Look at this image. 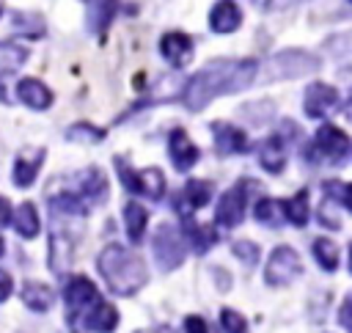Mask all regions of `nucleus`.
Returning a JSON list of instances; mask_svg holds the SVG:
<instances>
[{
	"label": "nucleus",
	"instance_id": "obj_1",
	"mask_svg": "<svg viewBox=\"0 0 352 333\" xmlns=\"http://www.w3.org/2000/svg\"><path fill=\"white\" fill-rule=\"evenodd\" d=\"M258 72V63L253 58H214L206 66H201L184 85V105L187 110L198 113L217 96L239 94L253 85Z\"/></svg>",
	"mask_w": 352,
	"mask_h": 333
},
{
	"label": "nucleus",
	"instance_id": "obj_2",
	"mask_svg": "<svg viewBox=\"0 0 352 333\" xmlns=\"http://www.w3.org/2000/svg\"><path fill=\"white\" fill-rule=\"evenodd\" d=\"M96 270L104 278L107 289L113 294H118V297H129V294L140 292L146 286V281H148L146 261L138 253H132V250H126V248H121L116 242L113 245H104L99 250Z\"/></svg>",
	"mask_w": 352,
	"mask_h": 333
},
{
	"label": "nucleus",
	"instance_id": "obj_3",
	"mask_svg": "<svg viewBox=\"0 0 352 333\" xmlns=\"http://www.w3.org/2000/svg\"><path fill=\"white\" fill-rule=\"evenodd\" d=\"M352 157V140L333 124H322L314 135V143H311V160H319V162H333V165H341Z\"/></svg>",
	"mask_w": 352,
	"mask_h": 333
},
{
	"label": "nucleus",
	"instance_id": "obj_4",
	"mask_svg": "<svg viewBox=\"0 0 352 333\" xmlns=\"http://www.w3.org/2000/svg\"><path fill=\"white\" fill-rule=\"evenodd\" d=\"M151 250H154L157 264H160L165 272H170V270H176V267H182V261H184V237L176 231V226L162 223V226H157V231H154Z\"/></svg>",
	"mask_w": 352,
	"mask_h": 333
},
{
	"label": "nucleus",
	"instance_id": "obj_5",
	"mask_svg": "<svg viewBox=\"0 0 352 333\" xmlns=\"http://www.w3.org/2000/svg\"><path fill=\"white\" fill-rule=\"evenodd\" d=\"M63 300H66V322H69V327H77L80 316H82L96 300H102V297H99V289L94 286V281H88L85 275H77V278H72V281L66 283Z\"/></svg>",
	"mask_w": 352,
	"mask_h": 333
},
{
	"label": "nucleus",
	"instance_id": "obj_6",
	"mask_svg": "<svg viewBox=\"0 0 352 333\" xmlns=\"http://www.w3.org/2000/svg\"><path fill=\"white\" fill-rule=\"evenodd\" d=\"M302 272V261H300V253L289 245H278L272 253H270V261L264 267V281L270 286H286L292 283L297 275Z\"/></svg>",
	"mask_w": 352,
	"mask_h": 333
},
{
	"label": "nucleus",
	"instance_id": "obj_7",
	"mask_svg": "<svg viewBox=\"0 0 352 333\" xmlns=\"http://www.w3.org/2000/svg\"><path fill=\"white\" fill-rule=\"evenodd\" d=\"M319 72V61L305 52V50H280L270 61V74L278 80H292V77H305Z\"/></svg>",
	"mask_w": 352,
	"mask_h": 333
},
{
	"label": "nucleus",
	"instance_id": "obj_8",
	"mask_svg": "<svg viewBox=\"0 0 352 333\" xmlns=\"http://www.w3.org/2000/svg\"><path fill=\"white\" fill-rule=\"evenodd\" d=\"M248 182H236L234 187H228L220 201H217V209H214V217L220 226L226 228H236L242 220H245V209H248V193H245Z\"/></svg>",
	"mask_w": 352,
	"mask_h": 333
},
{
	"label": "nucleus",
	"instance_id": "obj_9",
	"mask_svg": "<svg viewBox=\"0 0 352 333\" xmlns=\"http://www.w3.org/2000/svg\"><path fill=\"white\" fill-rule=\"evenodd\" d=\"M338 107V91L327 83H311L302 96V110L308 118H324Z\"/></svg>",
	"mask_w": 352,
	"mask_h": 333
},
{
	"label": "nucleus",
	"instance_id": "obj_10",
	"mask_svg": "<svg viewBox=\"0 0 352 333\" xmlns=\"http://www.w3.org/2000/svg\"><path fill=\"white\" fill-rule=\"evenodd\" d=\"M212 135H214V149H217V154H223V157L250 151V140H248L245 129H239V127L214 121V124H212Z\"/></svg>",
	"mask_w": 352,
	"mask_h": 333
},
{
	"label": "nucleus",
	"instance_id": "obj_11",
	"mask_svg": "<svg viewBox=\"0 0 352 333\" xmlns=\"http://www.w3.org/2000/svg\"><path fill=\"white\" fill-rule=\"evenodd\" d=\"M168 157H170V162H173V168L176 171H190L195 162H198V146L187 138V132L184 129H170V135H168Z\"/></svg>",
	"mask_w": 352,
	"mask_h": 333
},
{
	"label": "nucleus",
	"instance_id": "obj_12",
	"mask_svg": "<svg viewBox=\"0 0 352 333\" xmlns=\"http://www.w3.org/2000/svg\"><path fill=\"white\" fill-rule=\"evenodd\" d=\"M242 25V8L236 0H217L209 11V28L214 33H234Z\"/></svg>",
	"mask_w": 352,
	"mask_h": 333
},
{
	"label": "nucleus",
	"instance_id": "obj_13",
	"mask_svg": "<svg viewBox=\"0 0 352 333\" xmlns=\"http://www.w3.org/2000/svg\"><path fill=\"white\" fill-rule=\"evenodd\" d=\"M16 96L30 110H47L52 105V91L41 80H36V77H22L16 83Z\"/></svg>",
	"mask_w": 352,
	"mask_h": 333
},
{
	"label": "nucleus",
	"instance_id": "obj_14",
	"mask_svg": "<svg viewBox=\"0 0 352 333\" xmlns=\"http://www.w3.org/2000/svg\"><path fill=\"white\" fill-rule=\"evenodd\" d=\"M116 325H118V311L104 300H96L77 322V327H85V330H113Z\"/></svg>",
	"mask_w": 352,
	"mask_h": 333
},
{
	"label": "nucleus",
	"instance_id": "obj_15",
	"mask_svg": "<svg viewBox=\"0 0 352 333\" xmlns=\"http://www.w3.org/2000/svg\"><path fill=\"white\" fill-rule=\"evenodd\" d=\"M160 52L170 66H184L192 55V39L184 33H165L160 39Z\"/></svg>",
	"mask_w": 352,
	"mask_h": 333
},
{
	"label": "nucleus",
	"instance_id": "obj_16",
	"mask_svg": "<svg viewBox=\"0 0 352 333\" xmlns=\"http://www.w3.org/2000/svg\"><path fill=\"white\" fill-rule=\"evenodd\" d=\"M258 165L267 173H280L283 171V165H286V143H283V135L280 132L270 135L258 146Z\"/></svg>",
	"mask_w": 352,
	"mask_h": 333
},
{
	"label": "nucleus",
	"instance_id": "obj_17",
	"mask_svg": "<svg viewBox=\"0 0 352 333\" xmlns=\"http://www.w3.org/2000/svg\"><path fill=\"white\" fill-rule=\"evenodd\" d=\"M22 303H25L30 311L44 314V311L52 308V303H55V292H52L47 283H41V281H28V283L22 286Z\"/></svg>",
	"mask_w": 352,
	"mask_h": 333
},
{
	"label": "nucleus",
	"instance_id": "obj_18",
	"mask_svg": "<svg viewBox=\"0 0 352 333\" xmlns=\"http://www.w3.org/2000/svg\"><path fill=\"white\" fill-rule=\"evenodd\" d=\"M14 231L22 237V239H33L38 231H41V220H38V212H36V206L30 204V201H25V204H19L16 209H14Z\"/></svg>",
	"mask_w": 352,
	"mask_h": 333
},
{
	"label": "nucleus",
	"instance_id": "obj_19",
	"mask_svg": "<svg viewBox=\"0 0 352 333\" xmlns=\"http://www.w3.org/2000/svg\"><path fill=\"white\" fill-rule=\"evenodd\" d=\"M146 226H148V212L138 201H129L124 206V231H126V237H129L132 245H138L143 239Z\"/></svg>",
	"mask_w": 352,
	"mask_h": 333
},
{
	"label": "nucleus",
	"instance_id": "obj_20",
	"mask_svg": "<svg viewBox=\"0 0 352 333\" xmlns=\"http://www.w3.org/2000/svg\"><path fill=\"white\" fill-rule=\"evenodd\" d=\"M72 261V242L66 239V234L52 228V239H50V270L55 275H63L66 267Z\"/></svg>",
	"mask_w": 352,
	"mask_h": 333
},
{
	"label": "nucleus",
	"instance_id": "obj_21",
	"mask_svg": "<svg viewBox=\"0 0 352 333\" xmlns=\"http://www.w3.org/2000/svg\"><path fill=\"white\" fill-rule=\"evenodd\" d=\"M184 217V239L192 245V250H198V253H206L214 242H217V237H214V231L212 228H206V226H198L187 212L182 215Z\"/></svg>",
	"mask_w": 352,
	"mask_h": 333
},
{
	"label": "nucleus",
	"instance_id": "obj_22",
	"mask_svg": "<svg viewBox=\"0 0 352 333\" xmlns=\"http://www.w3.org/2000/svg\"><path fill=\"white\" fill-rule=\"evenodd\" d=\"M77 195H85V198H91L94 204H102V201L107 198V179H104V173H102L99 168H85Z\"/></svg>",
	"mask_w": 352,
	"mask_h": 333
},
{
	"label": "nucleus",
	"instance_id": "obj_23",
	"mask_svg": "<svg viewBox=\"0 0 352 333\" xmlns=\"http://www.w3.org/2000/svg\"><path fill=\"white\" fill-rule=\"evenodd\" d=\"M253 217L267 226V228H280L286 215H283V201H275V198H261L256 206H253Z\"/></svg>",
	"mask_w": 352,
	"mask_h": 333
},
{
	"label": "nucleus",
	"instance_id": "obj_24",
	"mask_svg": "<svg viewBox=\"0 0 352 333\" xmlns=\"http://www.w3.org/2000/svg\"><path fill=\"white\" fill-rule=\"evenodd\" d=\"M314 259H316V264L324 270V272H336L338 270V259H341V253H338V245L333 242V239H327V237H319V239H314Z\"/></svg>",
	"mask_w": 352,
	"mask_h": 333
},
{
	"label": "nucleus",
	"instance_id": "obj_25",
	"mask_svg": "<svg viewBox=\"0 0 352 333\" xmlns=\"http://www.w3.org/2000/svg\"><path fill=\"white\" fill-rule=\"evenodd\" d=\"M41 157H44V154L38 151V154H36V160H25L22 154L14 160V165H11V179H14V184H16V187H30V184L36 182Z\"/></svg>",
	"mask_w": 352,
	"mask_h": 333
},
{
	"label": "nucleus",
	"instance_id": "obj_26",
	"mask_svg": "<svg viewBox=\"0 0 352 333\" xmlns=\"http://www.w3.org/2000/svg\"><path fill=\"white\" fill-rule=\"evenodd\" d=\"M283 215H286V223L302 228V226L308 223V217H311V212H308V193L300 190L297 195L286 198V201H283Z\"/></svg>",
	"mask_w": 352,
	"mask_h": 333
},
{
	"label": "nucleus",
	"instance_id": "obj_27",
	"mask_svg": "<svg viewBox=\"0 0 352 333\" xmlns=\"http://www.w3.org/2000/svg\"><path fill=\"white\" fill-rule=\"evenodd\" d=\"M138 179H140V195H148L151 201H160L162 193H165V176L160 168H143L138 171Z\"/></svg>",
	"mask_w": 352,
	"mask_h": 333
},
{
	"label": "nucleus",
	"instance_id": "obj_28",
	"mask_svg": "<svg viewBox=\"0 0 352 333\" xmlns=\"http://www.w3.org/2000/svg\"><path fill=\"white\" fill-rule=\"evenodd\" d=\"M182 195H184V201H187L190 209H201V206H206L209 198H212V184L204 182V179H187Z\"/></svg>",
	"mask_w": 352,
	"mask_h": 333
},
{
	"label": "nucleus",
	"instance_id": "obj_29",
	"mask_svg": "<svg viewBox=\"0 0 352 333\" xmlns=\"http://www.w3.org/2000/svg\"><path fill=\"white\" fill-rule=\"evenodd\" d=\"M118 8H121L118 0H96V6H94V30L99 36H104V30L110 28V22L118 14Z\"/></svg>",
	"mask_w": 352,
	"mask_h": 333
},
{
	"label": "nucleus",
	"instance_id": "obj_30",
	"mask_svg": "<svg viewBox=\"0 0 352 333\" xmlns=\"http://www.w3.org/2000/svg\"><path fill=\"white\" fill-rule=\"evenodd\" d=\"M28 61V47L14 41H0V69H19Z\"/></svg>",
	"mask_w": 352,
	"mask_h": 333
},
{
	"label": "nucleus",
	"instance_id": "obj_31",
	"mask_svg": "<svg viewBox=\"0 0 352 333\" xmlns=\"http://www.w3.org/2000/svg\"><path fill=\"white\" fill-rule=\"evenodd\" d=\"M316 220L324 228H341V204L333 195H324V201L316 209Z\"/></svg>",
	"mask_w": 352,
	"mask_h": 333
},
{
	"label": "nucleus",
	"instance_id": "obj_32",
	"mask_svg": "<svg viewBox=\"0 0 352 333\" xmlns=\"http://www.w3.org/2000/svg\"><path fill=\"white\" fill-rule=\"evenodd\" d=\"M11 25L16 28V30H22V33H28V36H41L44 33V22H41V17L38 14H22V11H14L11 14Z\"/></svg>",
	"mask_w": 352,
	"mask_h": 333
},
{
	"label": "nucleus",
	"instance_id": "obj_33",
	"mask_svg": "<svg viewBox=\"0 0 352 333\" xmlns=\"http://www.w3.org/2000/svg\"><path fill=\"white\" fill-rule=\"evenodd\" d=\"M231 250H234V256H236L242 264H248V267H256V264H258V245H256L253 239H236V242L231 245Z\"/></svg>",
	"mask_w": 352,
	"mask_h": 333
},
{
	"label": "nucleus",
	"instance_id": "obj_34",
	"mask_svg": "<svg viewBox=\"0 0 352 333\" xmlns=\"http://www.w3.org/2000/svg\"><path fill=\"white\" fill-rule=\"evenodd\" d=\"M324 193L352 212V182H324Z\"/></svg>",
	"mask_w": 352,
	"mask_h": 333
},
{
	"label": "nucleus",
	"instance_id": "obj_35",
	"mask_svg": "<svg viewBox=\"0 0 352 333\" xmlns=\"http://www.w3.org/2000/svg\"><path fill=\"white\" fill-rule=\"evenodd\" d=\"M116 168H118V179H121V184L129 190V193H140V179H138V171H132V168H126V162L121 160V157H116Z\"/></svg>",
	"mask_w": 352,
	"mask_h": 333
},
{
	"label": "nucleus",
	"instance_id": "obj_36",
	"mask_svg": "<svg viewBox=\"0 0 352 333\" xmlns=\"http://www.w3.org/2000/svg\"><path fill=\"white\" fill-rule=\"evenodd\" d=\"M220 325H223V330H234V333L248 330V319L234 308H223L220 311Z\"/></svg>",
	"mask_w": 352,
	"mask_h": 333
},
{
	"label": "nucleus",
	"instance_id": "obj_37",
	"mask_svg": "<svg viewBox=\"0 0 352 333\" xmlns=\"http://www.w3.org/2000/svg\"><path fill=\"white\" fill-rule=\"evenodd\" d=\"M104 138L102 129H94L91 124H74L69 129V140H91V143H99Z\"/></svg>",
	"mask_w": 352,
	"mask_h": 333
},
{
	"label": "nucleus",
	"instance_id": "obj_38",
	"mask_svg": "<svg viewBox=\"0 0 352 333\" xmlns=\"http://www.w3.org/2000/svg\"><path fill=\"white\" fill-rule=\"evenodd\" d=\"M338 325L344 327V330H352V294L341 303V308H338Z\"/></svg>",
	"mask_w": 352,
	"mask_h": 333
},
{
	"label": "nucleus",
	"instance_id": "obj_39",
	"mask_svg": "<svg viewBox=\"0 0 352 333\" xmlns=\"http://www.w3.org/2000/svg\"><path fill=\"white\" fill-rule=\"evenodd\" d=\"M11 292H14V281L6 270H0V303H6L11 297Z\"/></svg>",
	"mask_w": 352,
	"mask_h": 333
},
{
	"label": "nucleus",
	"instance_id": "obj_40",
	"mask_svg": "<svg viewBox=\"0 0 352 333\" xmlns=\"http://www.w3.org/2000/svg\"><path fill=\"white\" fill-rule=\"evenodd\" d=\"M11 220H14V209H11L8 198H3V195H0V226H8Z\"/></svg>",
	"mask_w": 352,
	"mask_h": 333
},
{
	"label": "nucleus",
	"instance_id": "obj_41",
	"mask_svg": "<svg viewBox=\"0 0 352 333\" xmlns=\"http://www.w3.org/2000/svg\"><path fill=\"white\" fill-rule=\"evenodd\" d=\"M184 330H192V333H204L206 330V322L201 316H184Z\"/></svg>",
	"mask_w": 352,
	"mask_h": 333
},
{
	"label": "nucleus",
	"instance_id": "obj_42",
	"mask_svg": "<svg viewBox=\"0 0 352 333\" xmlns=\"http://www.w3.org/2000/svg\"><path fill=\"white\" fill-rule=\"evenodd\" d=\"M346 261H349V272H352V242H349V259Z\"/></svg>",
	"mask_w": 352,
	"mask_h": 333
},
{
	"label": "nucleus",
	"instance_id": "obj_43",
	"mask_svg": "<svg viewBox=\"0 0 352 333\" xmlns=\"http://www.w3.org/2000/svg\"><path fill=\"white\" fill-rule=\"evenodd\" d=\"M3 250H6V245H3V237H0V256H3Z\"/></svg>",
	"mask_w": 352,
	"mask_h": 333
},
{
	"label": "nucleus",
	"instance_id": "obj_44",
	"mask_svg": "<svg viewBox=\"0 0 352 333\" xmlns=\"http://www.w3.org/2000/svg\"><path fill=\"white\" fill-rule=\"evenodd\" d=\"M0 11H3V0H0Z\"/></svg>",
	"mask_w": 352,
	"mask_h": 333
},
{
	"label": "nucleus",
	"instance_id": "obj_45",
	"mask_svg": "<svg viewBox=\"0 0 352 333\" xmlns=\"http://www.w3.org/2000/svg\"><path fill=\"white\" fill-rule=\"evenodd\" d=\"M349 6H352V0H349Z\"/></svg>",
	"mask_w": 352,
	"mask_h": 333
}]
</instances>
